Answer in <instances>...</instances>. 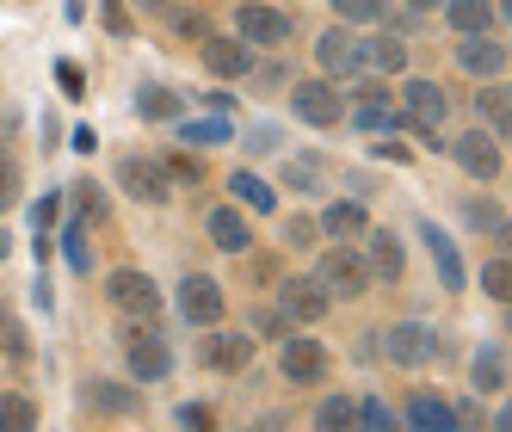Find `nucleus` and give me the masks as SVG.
<instances>
[{
    "mask_svg": "<svg viewBox=\"0 0 512 432\" xmlns=\"http://www.w3.org/2000/svg\"><path fill=\"white\" fill-rule=\"evenodd\" d=\"M401 105H408L401 124H408L420 142H432V149H438V124H445V112H451L445 87H438V81H408V87H401Z\"/></svg>",
    "mask_w": 512,
    "mask_h": 432,
    "instance_id": "1",
    "label": "nucleus"
},
{
    "mask_svg": "<svg viewBox=\"0 0 512 432\" xmlns=\"http://www.w3.org/2000/svg\"><path fill=\"white\" fill-rule=\"evenodd\" d=\"M315 62H321V75H327V81H352L358 68H364V38H358V31H346V19H340L334 31H321Z\"/></svg>",
    "mask_w": 512,
    "mask_h": 432,
    "instance_id": "2",
    "label": "nucleus"
},
{
    "mask_svg": "<svg viewBox=\"0 0 512 432\" xmlns=\"http://www.w3.org/2000/svg\"><path fill=\"white\" fill-rule=\"evenodd\" d=\"M315 278L327 284V291H340V297H364V291H371V266H364L358 247H327Z\"/></svg>",
    "mask_w": 512,
    "mask_h": 432,
    "instance_id": "3",
    "label": "nucleus"
},
{
    "mask_svg": "<svg viewBox=\"0 0 512 432\" xmlns=\"http://www.w3.org/2000/svg\"><path fill=\"white\" fill-rule=\"evenodd\" d=\"M290 112L303 124H315V130H327V124L346 118V93L334 81H303V87H290Z\"/></svg>",
    "mask_w": 512,
    "mask_h": 432,
    "instance_id": "4",
    "label": "nucleus"
},
{
    "mask_svg": "<svg viewBox=\"0 0 512 432\" xmlns=\"http://www.w3.org/2000/svg\"><path fill=\"white\" fill-rule=\"evenodd\" d=\"M105 297H112V309H124V315H142V321H155L161 315V291H155V278L149 272H112L105 278Z\"/></svg>",
    "mask_w": 512,
    "mask_h": 432,
    "instance_id": "5",
    "label": "nucleus"
},
{
    "mask_svg": "<svg viewBox=\"0 0 512 432\" xmlns=\"http://www.w3.org/2000/svg\"><path fill=\"white\" fill-rule=\"evenodd\" d=\"M377 340L389 352V365H408V371H420L426 358H438V334L426 328V321H395V328L377 334Z\"/></svg>",
    "mask_w": 512,
    "mask_h": 432,
    "instance_id": "6",
    "label": "nucleus"
},
{
    "mask_svg": "<svg viewBox=\"0 0 512 432\" xmlns=\"http://www.w3.org/2000/svg\"><path fill=\"white\" fill-rule=\"evenodd\" d=\"M118 179H124V192L142 198V204H167L173 198V173L161 161H149V155H124L118 161Z\"/></svg>",
    "mask_w": 512,
    "mask_h": 432,
    "instance_id": "7",
    "label": "nucleus"
},
{
    "mask_svg": "<svg viewBox=\"0 0 512 432\" xmlns=\"http://www.w3.org/2000/svg\"><path fill=\"white\" fill-rule=\"evenodd\" d=\"M235 31H241V44L272 50V44H290V13L266 7V0H247V7L235 13Z\"/></svg>",
    "mask_w": 512,
    "mask_h": 432,
    "instance_id": "8",
    "label": "nucleus"
},
{
    "mask_svg": "<svg viewBox=\"0 0 512 432\" xmlns=\"http://www.w3.org/2000/svg\"><path fill=\"white\" fill-rule=\"evenodd\" d=\"M278 309H284V321H321L334 309V291L321 278H290V284H278Z\"/></svg>",
    "mask_w": 512,
    "mask_h": 432,
    "instance_id": "9",
    "label": "nucleus"
},
{
    "mask_svg": "<svg viewBox=\"0 0 512 432\" xmlns=\"http://www.w3.org/2000/svg\"><path fill=\"white\" fill-rule=\"evenodd\" d=\"M223 284L216 278H204V272H192L186 284H179V315L186 321H198V328H216V321H223Z\"/></svg>",
    "mask_w": 512,
    "mask_h": 432,
    "instance_id": "10",
    "label": "nucleus"
},
{
    "mask_svg": "<svg viewBox=\"0 0 512 432\" xmlns=\"http://www.w3.org/2000/svg\"><path fill=\"white\" fill-rule=\"evenodd\" d=\"M451 155H457V167H463L469 179H500V142H494V130H469V136H457Z\"/></svg>",
    "mask_w": 512,
    "mask_h": 432,
    "instance_id": "11",
    "label": "nucleus"
},
{
    "mask_svg": "<svg viewBox=\"0 0 512 432\" xmlns=\"http://www.w3.org/2000/svg\"><path fill=\"white\" fill-rule=\"evenodd\" d=\"M124 358H130V371H136L142 383H161V377L173 371V352H167V340H161L155 328H136L130 346H124Z\"/></svg>",
    "mask_w": 512,
    "mask_h": 432,
    "instance_id": "12",
    "label": "nucleus"
},
{
    "mask_svg": "<svg viewBox=\"0 0 512 432\" xmlns=\"http://www.w3.org/2000/svg\"><path fill=\"white\" fill-rule=\"evenodd\" d=\"M278 365H284L290 383H303V389H309V383L327 377V346H321V340H303V334H290L284 352H278Z\"/></svg>",
    "mask_w": 512,
    "mask_h": 432,
    "instance_id": "13",
    "label": "nucleus"
},
{
    "mask_svg": "<svg viewBox=\"0 0 512 432\" xmlns=\"http://www.w3.org/2000/svg\"><path fill=\"white\" fill-rule=\"evenodd\" d=\"M457 62H463V75L494 81L500 68H506V44H494V31H469V38L457 44Z\"/></svg>",
    "mask_w": 512,
    "mask_h": 432,
    "instance_id": "14",
    "label": "nucleus"
},
{
    "mask_svg": "<svg viewBox=\"0 0 512 432\" xmlns=\"http://www.w3.org/2000/svg\"><path fill=\"white\" fill-rule=\"evenodd\" d=\"M204 68H210V75H223V81H241L247 68H253V44H241V38H204Z\"/></svg>",
    "mask_w": 512,
    "mask_h": 432,
    "instance_id": "15",
    "label": "nucleus"
},
{
    "mask_svg": "<svg viewBox=\"0 0 512 432\" xmlns=\"http://www.w3.org/2000/svg\"><path fill=\"white\" fill-rule=\"evenodd\" d=\"M204 229H210V241L223 247V254H247V247H253V229H247L241 204H229V210H210V216H204Z\"/></svg>",
    "mask_w": 512,
    "mask_h": 432,
    "instance_id": "16",
    "label": "nucleus"
},
{
    "mask_svg": "<svg viewBox=\"0 0 512 432\" xmlns=\"http://www.w3.org/2000/svg\"><path fill=\"white\" fill-rule=\"evenodd\" d=\"M475 118H482V130H494V136H512V87L488 81L475 93Z\"/></svg>",
    "mask_w": 512,
    "mask_h": 432,
    "instance_id": "17",
    "label": "nucleus"
},
{
    "mask_svg": "<svg viewBox=\"0 0 512 432\" xmlns=\"http://www.w3.org/2000/svg\"><path fill=\"white\" fill-rule=\"evenodd\" d=\"M364 229H371V216H364V204H352V198L321 210V235H334V241H364Z\"/></svg>",
    "mask_w": 512,
    "mask_h": 432,
    "instance_id": "18",
    "label": "nucleus"
},
{
    "mask_svg": "<svg viewBox=\"0 0 512 432\" xmlns=\"http://www.w3.org/2000/svg\"><path fill=\"white\" fill-rule=\"evenodd\" d=\"M204 358H210L216 371H247L253 365V340L247 334H210L204 340Z\"/></svg>",
    "mask_w": 512,
    "mask_h": 432,
    "instance_id": "19",
    "label": "nucleus"
},
{
    "mask_svg": "<svg viewBox=\"0 0 512 432\" xmlns=\"http://www.w3.org/2000/svg\"><path fill=\"white\" fill-rule=\"evenodd\" d=\"M445 19L457 38H469V31H494V7L488 0H445Z\"/></svg>",
    "mask_w": 512,
    "mask_h": 432,
    "instance_id": "20",
    "label": "nucleus"
},
{
    "mask_svg": "<svg viewBox=\"0 0 512 432\" xmlns=\"http://www.w3.org/2000/svg\"><path fill=\"white\" fill-rule=\"evenodd\" d=\"M364 241H371V278H401V241L389 229H364Z\"/></svg>",
    "mask_w": 512,
    "mask_h": 432,
    "instance_id": "21",
    "label": "nucleus"
},
{
    "mask_svg": "<svg viewBox=\"0 0 512 432\" xmlns=\"http://www.w3.org/2000/svg\"><path fill=\"white\" fill-rule=\"evenodd\" d=\"M420 235H426V247H432V266H438V278H445V291H463V260H457V247L438 235L432 223H426Z\"/></svg>",
    "mask_w": 512,
    "mask_h": 432,
    "instance_id": "22",
    "label": "nucleus"
},
{
    "mask_svg": "<svg viewBox=\"0 0 512 432\" xmlns=\"http://www.w3.org/2000/svg\"><path fill=\"white\" fill-rule=\"evenodd\" d=\"M229 192H235V204H247L253 216H272V210H278V192L266 186V179H253V173H235Z\"/></svg>",
    "mask_w": 512,
    "mask_h": 432,
    "instance_id": "23",
    "label": "nucleus"
},
{
    "mask_svg": "<svg viewBox=\"0 0 512 432\" xmlns=\"http://www.w3.org/2000/svg\"><path fill=\"white\" fill-rule=\"evenodd\" d=\"M364 62L383 68V75H401V68H408V44H401V38H371V44H364Z\"/></svg>",
    "mask_w": 512,
    "mask_h": 432,
    "instance_id": "24",
    "label": "nucleus"
},
{
    "mask_svg": "<svg viewBox=\"0 0 512 432\" xmlns=\"http://www.w3.org/2000/svg\"><path fill=\"white\" fill-rule=\"evenodd\" d=\"M408 420H414V426H426V432H432V426H457V420H451V408L438 402V395H426V389L408 402Z\"/></svg>",
    "mask_w": 512,
    "mask_h": 432,
    "instance_id": "25",
    "label": "nucleus"
},
{
    "mask_svg": "<svg viewBox=\"0 0 512 432\" xmlns=\"http://www.w3.org/2000/svg\"><path fill=\"white\" fill-rule=\"evenodd\" d=\"M87 402H93L99 414H130V408H136V395H130L124 383H93V389H87Z\"/></svg>",
    "mask_w": 512,
    "mask_h": 432,
    "instance_id": "26",
    "label": "nucleus"
},
{
    "mask_svg": "<svg viewBox=\"0 0 512 432\" xmlns=\"http://www.w3.org/2000/svg\"><path fill=\"white\" fill-rule=\"evenodd\" d=\"M136 112L155 118V124H167V118H179V99H173L167 87H142V93H136Z\"/></svg>",
    "mask_w": 512,
    "mask_h": 432,
    "instance_id": "27",
    "label": "nucleus"
},
{
    "mask_svg": "<svg viewBox=\"0 0 512 432\" xmlns=\"http://www.w3.org/2000/svg\"><path fill=\"white\" fill-rule=\"evenodd\" d=\"M352 420H358V408L346 402V395H327V402L315 408V426H327V432H346Z\"/></svg>",
    "mask_w": 512,
    "mask_h": 432,
    "instance_id": "28",
    "label": "nucleus"
},
{
    "mask_svg": "<svg viewBox=\"0 0 512 432\" xmlns=\"http://www.w3.org/2000/svg\"><path fill=\"white\" fill-rule=\"evenodd\" d=\"M482 291H488L494 303H512V260H488V266H482Z\"/></svg>",
    "mask_w": 512,
    "mask_h": 432,
    "instance_id": "29",
    "label": "nucleus"
},
{
    "mask_svg": "<svg viewBox=\"0 0 512 432\" xmlns=\"http://www.w3.org/2000/svg\"><path fill=\"white\" fill-rule=\"evenodd\" d=\"M334 13H340L346 25H371V19L389 13V0H334Z\"/></svg>",
    "mask_w": 512,
    "mask_h": 432,
    "instance_id": "30",
    "label": "nucleus"
},
{
    "mask_svg": "<svg viewBox=\"0 0 512 432\" xmlns=\"http://www.w3.org/2000/svg\"><path fill=\"white\" fill-rule=\"evenodd\" d=\"M0 426H13V432H25V426H38V408H31L25 395H0Z\"/></svg>",
    "mask_w": 512,
    "mask_h": 432,
    "instance_id": "31",
    "label": "nucleus"
},
{
    "mask_svg": "<svg viewBox=\"0 0 512 432\" xmlns=\"http://www.w3.org/2000/svg\"><path fill=\"white\" fill-rule=\"evenodd\" d=\"M284 173H290V186H297V192H315V186H321V179H327V167H321L315 155H297V161H290Z\"/></svg>",
    "mask_w": 512,
    "mask_h": 432,
    "instance_id": "32",
    "label": "nucleus"
},
{
    "mask_svg": "<svg viewBox=\"0 0 512 432\" xmlns=\"http://www.w3.org/2000/svg\"><path fill=\"white\" fill-rule=\"evenodd\" d=\"M506 383V365H500V352H475V389H500Z\"/></svg>",
    "mask_w": 512,
    "mask_h": 432,
    "instance_id": "33",
    "label": "nucleus"
},
{
    "mask_svg": "<svg viewBox=\"0 0 512 432\" xmlns=\"http://www.w3.org/2000/svg\"><path fill=\"white\" fill-rule=\"evenodd\" d=\"M463 216H469L475 229H500V223H506V216H500V204H494V198H469V210H463Z\"/></svg>",
    "mask_w": 512,
    "mask_h": 432,
    "instance_id": "34",
    "label": "nucleus"
},
{
    "mask_svg": "<svg viewBox=\"0 0 512 432\" xmlns=\"http://www.w3.org/2000/svg\"><path fill=\"white\" fill-rule=\"evenodd\" d=\"M315 235H321V223H309V216H290V229H284L290 247H315Z\"/></svg>",
    "mask_w": 512,
    "mask_h": 432,
    "instance_id": "35",
    "label": "nucleus"
},
{
    "mask_svg": "<svg viewBox=\"0 0 512 432\" xmlns=\"http://www.w3.org/2000/svg\"><path fill=\"white\" fill-rule=\"evenodd\" d=\"M167 173H173V179H186V186H198V179H204L198 155H167Z\"/></svg>",
    "mask_w": 512,
    "mask_h": 432,
    "instance_id": "36",
    "label": "nucleus"
},
{
    "mask_svg": "<svg viewBox=\"0 0 512 432\" xmlns=\"http://www.w3.org/2000/svg\"><path fill=\"white\" fill-rule=\"evenodd\" d=\"M13 204H19V167L0 161V210H13Z\"/></svg>",
    "mask_w": 512,
    "mask_h": 432,
    "instance_id": "37",
    "label": "nucleus"
},
{
    "mask_svg": "<svg viewBox=\"0 0 512 432\" xmlns=\"http://www.w3.org/2000/svg\"><path fill=\"white\" fill-rule=\"evenodd\" d=\"M0 346H7V358H25V334L13 315H0Z\"/></svg>",
    "mask_w": 512,
    "mask_h": 432,
    "instance_id": "38",
    "label": "nucleus"
},
{
    "mask_svg": "<svg viewBox=\"0 0 512 432\" xmlns=\"http://www.w3.org/2000/svg\"><path fill=\"white\" fill-rule=\"evenodd\" d=\"M62 241H68V266H75V272H87V266H93V260H87V235H81V229H68Z\"/></svg>",
    "mask_w": 512,
    "mask_h": 432,
    "instance_id": "39",
    "label": "nucleus"
},
{
    "mask_svg": "<svg viewBox=\"0 0 512 432\" xmlns=\"http://www.w3.org/2000/svg\"><path fill=\"white\" fill-rule=\"evenodd\" d=\"M358 420H364V426H395V408H389V402H364Z\"/></svg>",
    "mask_w": 512,
    "mask_h": 432,
    "instance_id": "40",
    "label": "nucleus"
},
{
    "mask_svg": "<svg viewBox=\"0 0 512 432\" xmlns=\"http://www.w3.org/2000/svg\"><path fill=\"white\" fill-rule=\"evenodd\" d=\"M75 204L93 216V223H99V216H105V198H99V186H75Z\"/></svg>",
    "mask_w": 512,
    "mask_h": 432,
    "instance_id": "41",
    "label": "nucleus"
},
{
    "mask_svg": "<svg viewBox=\"0 0 512 432\" xmlns=\"http://www.w3.org/2000/svg\"><path fill=\"white\" fill-rule=\"evenodd\" d=\"M223 136H229V130H223V124H198V130H192V124H186V142H223Z\"/></svg>",
    "mask_w": 512,
    "mask_h": 432,
    "instance_id": "42",
    "label": "nucleus"
},
{
    "mask_svg": "<svg viewBox=\"0 0 512 432\" xmlns=\"http://www.w3.org/2000/svg\"><path fill=\"white\" fill-rule=\"evenodd\" d=\"M179 38H198V44H204V38H210V25H204L198 13H186V19H179Z\"/></svg>",
    "mask_w": 512,
    "mask_h": 432,
    "instance_id": "43",
    "label": "nucleus"
},
{
    "mask_svg": "<svg viewBox=\"0 0 512 432\" xmlns=\"http://www.w3.org/2000/svg\"><path fill=\"white\" fill-rule=\"evenodd\" d=\"M179 426H210V408H192L186 402V408H179Z\"/></svg>",
    "mask_w": 512,
    "mask_h": 432,
    "instance_id": "44",
    "label": "nucleus"
},
{
    "mask_svg": "<svg viewBox=\"0 0 512 432\" xmlns=\"http://www.w3.org/2000/svg\"><path fill=\"white\" fill-rule=\"evenodd\" d=\"M31 216H38V235H44V229L56 223V198H44V204H38V210H31Z\"/></svg>",
    "mask_w": 512,
    "mask_h": 432,
    "instance_id": "45",
    "label": "nucleus"
},
{
    "mask_svg": "<svg viewBox=\"0 0 512 432\" xmlns=\"http://www.w3.org/2000/svg\"><path fill=\"white\" fill-rule=\"evenodd\" d=\"M494 426H500V432H512V402H506V408L494 414Z\"/></svg>",
    "mask_w": 512,
    "mask_h": 432,
    "instance_id": "46",
    "label": "nucleus"
},
{
    "mask_svg": "<svg viewBox=\"0 0 512 432\" xmlns=\"http://www.w3.org/2000/svg\"><path fill=\"white\" fill-rule=\"evenodd\" d=\"M7 254H13V235H7V229H0V260H7Z\"/></svg>",
    "mask_w": 512,
    "mask_h": 432,
    "instance_id": "47",
    "label": "nucleus"
},
{
    "mask_svg": "<svg viewBox=\"0 0 512 432\" xmlns=\"http://www.w3.org/2000/svg\"><path fill=\"white\" fill-rule=\"evenodd\" d=\"M408 7H414V13H432V7H438V0H408Z\"/></svg>",
    "mask_w": 512,
    "mask_h": 432,
    "instance_id": "48",
    "label": "nucleus"
},
{
    "mask_svg": "<svg viewBox=\"0 0 512 432\" xmlns=\"http://www.w3.org/2000/svg\"><path fill=\"white\" fill-rule=\"evenodd\" d=\"M136 7H149V13H161V7H167V0H136Z\"/></svg>",
    "mask_w": 512,
    "mask_h": 432,
    "instance_id": "49",
    "label": "nucleus"
},
{
    "mask_svg": "<svg viewBox=\"0 0 512 432\" xmlns=\"http://www.w3.org/2000/svg\"><path fill=\"white\" fill-rule=\"evenodd\" d=\"M500 235H506V247H512V216H506V223H500Z\"/></svg>",
    "mask_w": 512,
    "mask_h": 432,
    "instance_id": "50",
    "label": "nucleus"
},
{
    "mask_svg": "<svg viewBox=\"0 0 512 432\" xmlns=\"http://www.w3.org/2000/svg\"><path fill=\"white\" fill-rule=\"evenodd\" d=\"M506 328H512V303H506Z\"/></svg>",
    "mask_w": 512,
    "mask_h": 432,
    "instance_id": "51",
    "label": "nucleus"
},
{
    "mask_svg": "<svg viewBox=\"0 0 512 432\" xmlns=\"http://www.w3.org/2000/svg\"><path fill=\"white\" fill-rule=\"evenodd\" d=\"M500 7H506V13H512V0H500Z\"/></svg>",
    "mask_w": 512,
    "mask_h": 432,
    "instance_id": "52",
    "label": "nucleus"
},
{
    "mask_svg": "<svg viewBox=\"0 0 512 432\" xmlns=\"http://www.w3.org/2000/svg\"><path fill=\"white\" fill-rule=\"evenodd\" d=\"M506 62H512V50H506Z\"/></svg>",
    "mask_w": 512,
    "mask_h": 432,
    "instance_id": "53",
    "label": "nucleus"
}]
</instances>
